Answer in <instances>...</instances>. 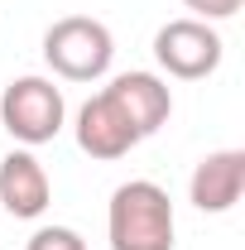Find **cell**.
Returning a JSON list of instances; mask_svg holds the SVG:
<instances>
[{
    "mask_svg": "<svg viewBox=\"0 0 245 250\" xmlns=\"http://www.w3.org/2000/svg\"><path fill=\"white\" fill-rule=\"evenodd\" d=\"M77 145H82V154H92V159H125L140 145V130L130 125V116L116 106V96L106 87L77 111Z\"/></svg>",
    "mask_w": 245,
    "mask_h": 250,
    "instance_id": "5",
    "label": "cell"
},
{
    "mask_svg": "<svg viewBox=\"0 0 245 250\" xmlns=\"http://www.w3.org/2000/svg\"><path fill=\"white\" fill-rule=\"evenodd\" d=\"M111 250H173V202L149 178H130L106 207Z\"/></svg>",
    "mask_w": 245,
    "mask_h": 250,
    "instance_id": "1",
    "label": "cell"
},
{
    "mask_svg": "<svg viewBox=\"0 0 245 250\" xmlns=\"http://www.w3.org/2000/svg\"><path fill=\"white\" fill-rule=\"evenodd\" d=\"M183 5H187V10H197L202 20H231L245 0H183Z\"/></svg>",
    "mask_w": 245,
    "mask_h": 250,
    "instance_id": "10",
    "label": "cell"
},
{
    "mask_svg": "<svg viewBox=\"0 0 245 250\" xmlns=\"http://www.w3.org/2000/svg\"><path fill=\"white\" fill-rule=\"evenodd\" d=\"M154 58L168 77H183V82L212 77L221 67V34L207 20H168L154 34Z\"/></svg>",
    "mask_w": 245,
    "mask_h": 250,
    "instance_id": "4",
    "label": "cell"
},
{
    "mask_svg": "<svg viewBox=\"0 0 245 250\" xmlns=\"http://www.w3.org/2000/svg\"><path fill=\"white\" fill-rule=\"evenodd\" d=\"M241 192H245V149H216L187 178L192 207L197 212H212V217L216 212H231L241 202Z\"/></svg>",
    "mask_w": 245,
    "mask_h": 250,
    "instance_id": "7",
    "label": "cell"
},
{
    "mask_svg": "<svg viewBox=\"0 0 245 250\" xmlns=\"http://www.w3.org/2000/svg\"><path fill=\"white\" fill-rule=\"evenodd\" d=\"M106 92L116 96V106L130 116V125L140 130V140H149L154 130L173 116V96H168V87L154 72H121Z\"/></svg>",
    "mask_w": 245,
    "mask_h": 250,
    "instance_id": "8",
    "label": "cell"
},
{
    "mask_svg": "<svg viewBox=\"0 0 245 250\" xmlns=\"http://www.w3.org/2000/svg\"><path fill=\"white\" fill-rule=\"evenodd\" d=\"M0 202H5L10 217H20V221H34V217L48 212L53 183H48V168L29 149H10L0 159Z\"/></svg>",
    "mask_w": 245,
    "mask_h": 250,
    "instance_id": "6",
    "label": "cell"
},
{
    "mask_svg": "<svg viewBox=\"0 0 245 250\" xmlns=\"http://www.w3.org/2000/svg\"><path fill=\"white\" fill-rule=\"evenodd\" d=\"M111 58H116V39L92 15H62L43 34V62L58 77H67V82H96V77H106Z\"/></svg>",
    "mask_w": 245,
    "mask_h": 250,
    "instance_id": "2",
    "label": "cell"
},
{
    "mask_svg": "<svg viewBox=\"0 0 245 250\" xmlns=\"http://www.w3.org/2000/svg\"><path fill=\"white\" fill-rule=\"evenodd\" d=\"M24 250H87V241H82L72 226H39Z\"/></svg>",
    "mask_w": 245,
    "mask_h": 250,
    "instance_id": "9",
    "label": "cell"
},
{
    "mask_svg": "<svg viewBox=\"0 0 245 250\" xmlns=\"http://www.w3.org/2000/svg\"><path fill=\"white\" fill-rule=\"evenodd\" d=\"M62 121H67V101H62V92L48 77H39V72L15 77V82L0 92V125H5L10 140H20L24 149L48 145L62 130Z\"/></svg>",
    "mask_w": 245,
    "mask_h": 250,
    "instance_id": "3",
    "label": "cell"
}]
</instances>
